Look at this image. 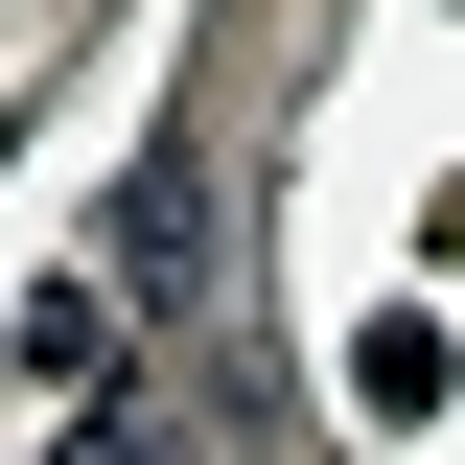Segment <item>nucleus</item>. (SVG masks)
<instances>
[{
	"mask_svg": "<svg viewBox=\"0 0 465 465\" xmlns=\"http://www.w3.org/2000/svg\"><path fill=\"white\" fill-rule=\"evenodd\" d=\"M210 256H232V186L186 140H140L116 163V302H210Z\"/></svg>",
	"mask_w": 465,
	"mask_h": 465,
	"instance_id": "1",
	"label": "nucleus"
},
{
	"mask_svg": "<svg viewBox=\"0 0 465 465\" xmlns=\"http://www.w3.org/2000/svg\"><path fill=\"white\" fill-rule=\"evenodd\" d=\"M24 396H47V419H140V302L47 280V302H24Z\"/></svg>",
	"mask_w": 465,
	"mask_h": 465,
	"instance_id": "2",
	"label": "nucleus"
},
{
	"mask_svg": "<svg viewBox=\"0 0 465 465\" xmlns=\"http://www.w3.org/2000/svg\"><path fill=\"white\" fill-rule=\"evenodd\" d=\"M47 465H210V442H163V419H70Z\"/></svg>",
	"mask_w": 465,
	"mask_h": 465,
	"instance_id": "3",
	"label": "nucleus"
}]
</instances>
